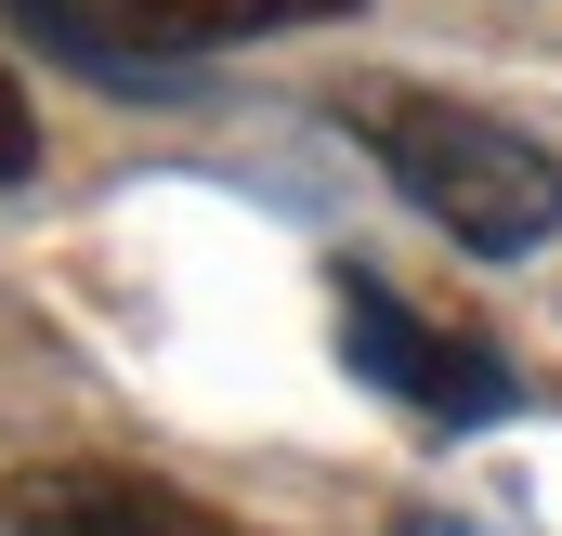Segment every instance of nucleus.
Instances as JSON below:
<instances>
[{
    "label": "nucleus",
    "mask_w": 562,
    "mask_h": 536,
    "mask_svg": "<svg viewBox=\"0 0 562 536\" xmlns=\"http://www.w3.org/2000/svg\"><path fill=\"white\" fill-rule=\"evenodd\" d=\"M0 536H236V524L119 458H40L0 484Z\"/></svg>",
    "instance_id": "obj_4"
},
{
    "label": "nucleus",
    "mask_w": 562,
    "mask_h": 536,
    "mask_svg": "<svg viewBox=\"0 0 562 536\" xmlns=\"http://www.w3.org/2000/svg\"><path fill=\"white\" fill-rule=\"evenodd\" d=\"M40 157V119H26V92H13V66H0V183Z\"/></svg>",
    "instance_id": "obj_5"
},
{
    "label": "nucleus",
    "mask_w": 562,
    "mask_h": 536,
    "mask_svg": "<svg viewBox=\"0 0 562 536\" xmlns=\"http://www.w3.org/2000/svg\"><path fill=\"white\" fill-rule=\"evenodd\" d=\"M0 13L92 92H183L196 53L262 40V26H327L353 0H0Z\"/></svg>",
    "instance_id": "obj_2"
},
{
    "label": "nucleus",
    "mask_w": 562,
    "mask_h": 536,
    "mask_svg": "<svg viewBox=\"0 0 562 536\" xmlns=\"http://www.w3.org/2000/svg\"><path fill=\"white\" fill-rule=\"evenodd\" d=\"M340 354H353L393 405H419L431 432H471V418H510V405H524V380H510L497 340H458V327L406 314L380 275H353V263H340Z\"/></svg>",
    "instance_id": "obj_3"
},
{
    "label": "nucleus",
    "mask_w": 562,
    "mask_h": 536,
    "mask_svg": "<svg viewBox=\"0 0 562 536\" xmlns=\"http://www.w3.org/2000/svg\"><path fill=\"white\" fill-rule=\"evenodd\" d=\"M353 119H367V144H380L393 197H406L419 223H445L458 249L524 263V249H550V236H562V157H550V144H524L510 119L445 105V92H367Z\"/></svg>",
    "instance_id": "obj_1"
}]
</instances>
